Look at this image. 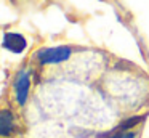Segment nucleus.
<instances>
[{"mask_svg":"<svg viewBox=\"0 0 149 138\" xmlns=\"http://www.w3.org/2000/svg\"><path fill=\"white\" fill-rule=\"evenodd\" d=\"M71 48L69 47H52V48H42L37 51V60L42 64H58L63 61L69 60L71 56Z\"/></svg>","mask_w":149,"mask_h":138,"instance_id":"nucleus-1","label":"nucleus"},{"mask_svg":"<svg viewBox=\"0 0 149 138\" xmlns=\"http://www.w3.org/2000/svg\"><path fill=\"white\" fill-rule=\"evenodd\" d=\"M2 47L11 53H23L27 47V42L18 32H7L3 35V40H2Z\"/></svg>","mask_w":149,"mask_h":138,"instance_id":"nucleus-2","label":"nucleus"},{"mask_svg":"<svg viewBox=\"0 0 149 138\" xmlns=\"http://www.w3.org/2000/svg\"><path fill=\"white\" fill-rule=\"evenodd\" d=\"M29 88H31V79L29 74L26 71H21L16 76V80H15V95H16V99L19 104H24L27 99V95H29Z\"/></svg>","mask_w":149,"mask_h":138,"instance_id":"nucleus-3","label":"nucleus"},{"mask_svg":"<svg viewBox=\"0 0 149 138\" xmlns=\"http://www.w3.org/2000/svg\"><path fill=\"white\" fill-rule=\"evenodd\" d=\"M15 130V119L10 111H0V135H10Z\"/></svg>","mask_w":149,"mask_h":138,"instance_id":"nucleus-4","label":"nucleus"},{"mask_svg":"<svg viewBox=\"0 0 149 138\" xmlns=\"http://www.w3.org/2000/svg\"><path fill=\"white\" fill-rule=\"evenodd\" d=\"M111 138H136V135L133 132H123V133H119V135L111 137Z\"/></svg>","mask_w":149,"mask_h":138,"instance_id":"nucleus-5","label":"nucleus"}]
</instances>
